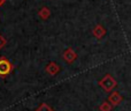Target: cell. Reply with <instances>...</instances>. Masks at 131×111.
I'll use <instances>...</instances> for the list:
<instances>
[{"label":"cell","instance_id":"1","mask_svg":"<svg viewBox=\"0 0 131 111\" xmlns=\"http://www.w3.org/2000/svg\"><path fill=\"white\" fill-rule=\"evenodd\" d=\"M99 86L107 93H112L114 88L117 86V82L111 74H106L101 80H99Z\"/></svg>","mask_w":131,"mask_h":111},{"label":"cell","instance_id":"2","mask_svg":"<svg viewBox=\"0 0 131 111\" xmlns=\"http://www.w3.org/2000/svg\"><path fill=\"white\" fill-rule=\"evenodd\" d=\"M14 66L6 57H0V78L5 79L12 73Z\"/></svg>","mask_w":131,"mask_h":111},{"label":"cell","instance_id":"3","mask_svg":"<svg viewBox=\"0 0 131 111\" xmlns=\"http://www.w3.org/2000/svg\"><path fill=\"white\" fill-rule=\"evenodd\" d=\"M45 71H46V73H47V74L51 75V76H55V75H58L60 73L61 67H60V65H58L57 63L51 61V63H48L47 65H46Z\"/></svg>","mask_w":131,"mask_h":111},{"label":"cell","instance_id":"4","mask_svg":"<svg viewBox=\"0 0 131 111\" xmlns=\"http://www.w3.org/2000/svg\"><path fill=\"white\" fill-rule=\"evenodd\" d=\"M62 58H63V60L66 61V63L72 64L77 59V53L75 52V51L72 50L71 48H68L67 50H66L63 53H62Z\"/></svg>","mask_w":131,"mask_h":111},{"label":"cell","instance_id":"5","mask_svg":"<svg viewBox=\"0 0 131 111\" xmlns=\"http://www.w3.org/2000/svg\"><path fill=\"white\" fill-rule=\"evenodd\" d=\"M122 101H123V97L118 91H113V93L108 96V102L111 103L113 107H117V105H120L121 103H122Z\"/></svg>","mask_w":131,"mask_h":111},{"label":"cell","instance_id":"6","mask_svg":"<svg viewBox=\"0 0 131 111\" xmlns=\"http://www.w3.org/2000/svg\"><path fill=\"white\" fill-rule=\"evenodd\" d=\"M92 34L97 39H101L102 37L106 35V29H105V27L102 24H97L93 28Z\"/></svg>","mask_w":131,"mask_h":111},{"label":"cell","instance_id":"7","mask_svg":"<svg viewBox=\"0 0 131 111\" xmlns=\"http://www.w3.org/2000/svg\"><path fill=\"white\" fill-rule=\"evenodd\" d=\"M38 16L41 19V20H47L51 16V11L48 7H41L38 12Z\"/></svg>","mask_w":131,"mask_h":111},{"label":"cell","instance_id":"8","mask_svg":"<svg viewBox=\"0 0 131 111\" xmlns=\"http://www.w3.org/2000/svg\"><path fill=\"white\" fill-rule=\"evenodd\" d=\"M112 108H113V105H112L108 101H105V102H102L101 104L99 105L100 111H112Z\"/></svg>","mask_w":131,"mask_h":111},{"label":"cell","instance_id":"9","mask_svg":"<svg viewBox=\"0 0 131 111\" xmlns=\"http://www.w3.org/2000/svg\"><path fill=\"white\" fill-rule=\"evenodd\" d=\"M36 111H54L52 107H50V105L47 104V103H40V105H39L38 108H37Z\"/></svg>","mask_w":131,"mask_h":111},{"label":"cell","instance_id":"10","mask_svg":"<svg viewBox=\"0 0 131 111\" xmlns=\"http://www.w3.org/2000/svg\"><path fill=\"white\" fill-rule=\"evenodd\" d=\"M6 44H7V39L0 34V50H2L6 46Z\"/></svg>","mask_w":131,"mask_h":111},{"label":"cell","instance_id":"11","mask_svg":"<svg viewBox=\"0 0 131 111\" xmlns=\"http://www.w3.org/2000/svg\"><path fill=\"white\" fill-rule=\"evenodd\" d=\"M4 2H5V0H0V7L4 5Z\"/></svg>","mask_w":131,"mask_h":111}]
</instances>
